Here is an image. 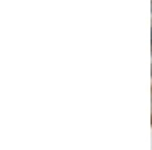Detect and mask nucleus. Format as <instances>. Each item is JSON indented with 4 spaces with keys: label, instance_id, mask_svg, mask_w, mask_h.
<instances>
[{
    "label": "nucleus",
    "instance_id": "1",
    "mask_svg": "<svg viewBox=\"0 0 152 150\" xmlns=\"http://www.w3.org/2000/svg\"><path fill=\"white\" fill-rule=\"evenodd\" d=\"M151 59H152V56H151ZM151 73H152V62H151Z\"/></svg>",
    "mask_w": 152,
    "mask_h": 150
},
{
    "label": "nucleus",
    "instance_id": "2",
    "mask_svg": "<svg viewBox=\"0 0 152 150\" xmlns=\"http://www.w3.org/2000/svg\"><path fill=\"white\" fill-rule=\"evenodd\" d=\"M151 2H152V0H151Z\"/></svg>",
    "mask_w": 152,
    "mask_h": 150
}]
</instances>
